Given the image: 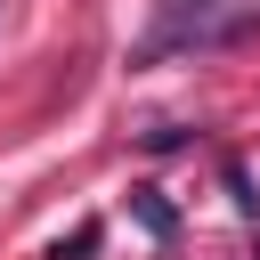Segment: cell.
Masks as SVG:
<instances>
[{"mask_svg": "<svg viewBox=\"0 0 260 260\" xmlns=\"http://www.w3.org/2000/svg\"><path fill=\"white\" fill-rule=\"evenodd\" d=\"M228 195H236V211H260V195H252V171H244V162H228Z\"/></svg>", "mask_w": 260, "mask_h": 260, "instance_id": "6da1fadb", "label": "cell"}, {"mask_svg": "<svg viewBox=\"0 0 260 260\" xmlns=\"http://www.w3.org/2000/svg\"><path fill=\"white\" fill-rule=\"evenodd\" d=\"M89 252H98V219H81L73 244H57V260H89Z\"/></svg>", "mask_w": 260, "mask_h": 260, "instance_id": "7a4b0ae2", "label": "cell"}, {"mask_svg": "<svg viewBox=\"0 0 260 260\" xmlns=\"http://www.w3.org/2000/svg\"><path fill=\"white\" fill-rule=\"evenodd\" d=\"M203 8H219V0H171V16H203Z\"/></svg>", "mask_w": 260, "mask_h": 260, "instance_id": "3957f363", "label": "cell"}]
</instances>
